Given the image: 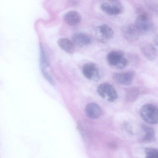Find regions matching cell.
<instances>
[{
	"mask_svg": "<svg viewBox=\"0 0 158 158\" xmlns=\"http://www.w3.org/2000/svg\"><path fill=\"white\" fill-rule=\"evenodd\" d=\"M58 44L62 50L67 53H72L74 51V44L68 39L60 38L58 40Z\"/></svg>",
	"mask_w": 158,
	"mask_h": 158,
	"instance_id": "obj_13",
	"label": "cell"
},
{
	"mask_svg": "<svg viewBox=\"0 0 158 158\" xmlns=\"http://www.w3.org/2000/svg\"><path fill=\"white\" fill-rule=\"evenodd\" d=\"M142 127V128L145 132V135L142 138V141L145 142H150L154 140L155 138L154 129L145 125H143Z\"/></svg>",
	"mask_w": 158,
	"mask_h": 158,
	"instance_id": "obj_15",
	"label": "cell"
},
{
	"mask_svg": "<svg viewBox=\"0 0 158 158\" xmlns=\"http://www.w3.org/2000/svg\"><path fill=\"white\" fill-rule=\"evenodd\" d=\"M85 111L86 116L92 119L98 118L102 113L100 107L98 104L94 102L90 103L87 104Z\"/></svg>",
	"mask_w": 158,
	"mask_h": 158,
	"instance_id": "obj_10",
	"label": "cell"
},
{
	"mask_svg": "<svg viewBox=\"0 0 158 158\" xmlns=\"http://www.w3.org/2000/svg\"><path fill=\"white\" fill-rule=\"evenodd\" d=\"M139 49L143 55L150 61L153 60L157 57V49L151 43L143 42L140 45Z\"/></svg>",
	"mask_w": 158,
	"mask_h": 158,
	"instance_id": "obj_8",
	"label": "cell"
},
{
	"mask_svg": "<svg viewBox=\"0 0 158 158\" xmlns=\"http://www.w3.org/2000/svg\"><path fill=\"white\" fill-rule=\"evenodd\" d=\"M144 152L147 158H157L158 157V151L155 148L147 147L145 148Z\"/></svg>",
	"mask_w": 158,
	"mask_h": 158,
	"instance_id": "obj_16",
	"label": "cell"
},
{
	"mask_svg": "<svg viewBox=\"0 0 158 158\" xmlns=\"http://www.w3.org/2000/svg\"><path fill=\"white\" fill-rule=\"evenodd\" d=\"M107 61L109 65L117 69H122L127 64L128 61L123 52L120 51H113L106 56Z\"/></svg>",
	"mask_w": 158,
	"mask_h": 158,
	"instance_id": "obj_2",
	"label": "cell"
},
{
	"mask_svg": "<svg viewBox=\"0 0 158 158\" xmlns=\"http://www.w3.org/2000/svg\"><path fill=\"white\" fill-rule=\"evenodd\" d=\"M140 116L146 123L155 124L158 121V110L157 107L151 103L147 104L142 106L140 110Z\"/></svg>",
	"mask_w": 158,
	"mask_h": 158,
	"instance_id": "obj_1",
	"label": "cell"
},
{
	"mask_svg": "<svg viewBox=\"0 0 158 158\" xmlns=\"http://www.w3.org/2000/svg\"><path fill=\"white\" fill-rule=\"evenodd\" d=\"M102 10L106 14L110 15L119 14L122 11V8L114 6L107 3L102 4L101 6Z\"/></svg>",
	"mask_w": 158,
	"mask_h": 158,
	"instance_id": "obj_14",
	"label": "cell"
},
{
	"mask_svg": "<svg viewBox=\"0 0 158 158\" xmlns=\"http://www.w3.org/2000/svg\"><path fill=\"white\" fill-rule=\"evenodd\" d=\"M82 73L87 79L91 81H97L101 78L99 69L96 64L93 62H88L83 65Z\"/></svg>",
	"mask_w": 158,
	"mask_h": 158,
	"instance_id": "obj_5",
	"label": "cell"
},
{
	"mask_svg": "<svg viewBox=\"0 0 158 158\" xmlns=\"http://www.w3.org/2000/svg\"><path fill=\"white\" fill-rule=\"evenodd\" d=\"M135 77L133 72L116 73L113 74V80L117 83L124 85H129L132 83Z\"/></svg>",
	"mask_w": 158,
	"mask_h": 158,
	"instance_id": "obj_7",
	"label": "cell"
},
{
	"mask_svg": "<svg viewBox=\"0 0 158 158\" xmlns=\"http://www.w3.org/2000/svg\"><path fill=\"white\" fill-rule=\"evenodd\" d=\"M66 23L70 26H74L79 23L81 20V17L79 13L75 10L66 12L64 16Z\"/></svg>",
	"mask_w": 158,
	"mask_h": 158,
	"instance_id": "obj_11",
	"label": "cell"
},
{
	"mask_svg": "<svg viewBox=\"0 0 158 158\" xmlns=\"http://www.w3.org/2000/svg\"><path fill=\"white\" fill-rule=\"evenodd\" d=\"M135 25L140 33H148L153 28V25L150 21L149 16L146 13H142L139 15L135 21Z\"/></svg>",
	"mask_w": 158,
	"mask_h": 158,
	"instance_id": "obj_6",
	"label": "cell"
},
{
	"mask_svg": "<svg viewBox=\"0 0 158 158\" xmlns=\"http://www.w3.org/2000/svg\"><path fill=\"white\" fill-rule=\"evenodd\" d=\"M114 35L112 29L106 24H103L96 28L94 30L93 36L98 41L106 43L112 39Z\"/></svg>",
	"mask_w": 158,
	"mask_h": 158,
	"instance_id": "obj_3",
	"label": "cell"
},
{
	"mask_svg": "<svg viewBox=\"0 0 158 158\" xmlns=\"http://www.w3.org/2000/svg\"><path fill=\"white\" fill-rule=\"evenodd\" d=\"M73 42L77 46L81 47L90 44L91 39L87 34L84 33L75 34L73 37Z\"/></svg>",
	"mask_w": 158,
	"mask_h": 158,
	"instance_id": "obj_12",
	"label": "cell"
},
{
	"mask_svg": "<svg viewBox=\"0 0 158 158\" xmlns=\"http://www.w3.org/2000/svg\"><path fill=\"white\" fill-rule=\"evenodd\" d=\"M97 92L99 95L102 98H107L108 101L113 102L117 100L118 95L114 87L110 84L104 83L101 84L98 86Z\"/></svg>",
	"mask_w": 158,
	"mask_h": 158,
	"instance_id": "obj_4",
	"label": "cell"
},
{
	"mask_svg": "<svg viewBox=\"0 0 158 158\" xmlns=\"http://www.w3.org/2000/svg\"><path fill=\"white\" fill-rule=\"evenodd\" d=\"M123 32L126 39L131 42L137 40L140 33L135 25L133 24L125 26L123 29Z\"/></svg>",
	"mask_w": 158,
	"mask_h": 158,
	"instance_id": "obj_9",
	"label": "cell"
}]
</instances>
